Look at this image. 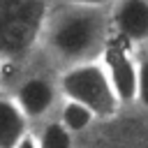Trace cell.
<instances>
[{
  "mask_svg": "<svg viewBox=\"0 0 148 148\" xmlns=\"http://www.w3.org/2000/svg\"><path fill=\"white\" fill-rule=\"evenodd\" d=\"M111 37L109 7H86L53 0L37 56L51 67L65 69L79 62L97 60Z\"/></svg>",
  "mask_w": 148,
  "mask_h": 148,
  "instance_id": "obj_1",
  "label": "cell"
},
{
  "mask_svg": "<svg viewBox=\"0 0 148 148\" xmlns=\"http://www.w3.org/2000/svg\"><path fill=\"white\" fill-rule=\"evenodd\" d=\"M58 81H60L62 97H72L86 104L99 118V123L113 120L123 111V104L113 92V86L99 58L58 69Z\"/></svg>",
  "mask_w": 148,
  "mask_h": 148,
  "instance_id": "obj_4",
  "label": "cell"
},
{
  "mask_svg": "<svg viewBox=\"0 0 148 148\" xmlns=\"http://www.w3.org/2000/svg\"><path fill=\"white\" fill-rule=\"evenodd\" d=\"M130 148H148V139H134L130 143Z\"/></svg>",
  "mask_w": 148,
  "mask_h": 148,
  "instance_id": "obj_13",
  "label": "cell"
},
{
  "mask_svg": "<svg viewBox=\"0 0 148 148\" xmlns=\"http://www.w3.org/2000/svg\"><path fill=\"white\" fill-rule=\"evenodd\" d=\"M58 2H72V5H86V7H111L116 0H58Z\"/></svg>",
  "mask_w": 148,
  "mask_h": 148,
  "instance_id": "obj_11",
  "label": "cell"
},
{
  "mask_svg": "<svg viewBox=\"0 0 148 148\" xmlns=\"http://www.w3.org/2000/svg\"><path fill=\"white\" fill-rule=\"evenodd\" d=\"M56 118H58L74 136L88 132L92 125L99 123V118H97L86 104H81V102L72 99V97H62V99H60L58 111H56Z\"/></svg>",
  "mask_w": 148,
  "mask_h": 148,
  "instance_id": "obj_8",
  "label": "cell"
},
{
  "mask_svg": "<svg viewBox=\"0 0 148 148\" xmlns=\"http://www.w3.org/2000/svg\"><path fill=\"white\" fill-rule=\"evenodd\" d=\"M109 18L113 37L134 49L148 46V0H116Z\"/></svg>",
  "mask_w": 148,
  "mask_h": 148,
  "instance_id": "obj_6",
  "label": "cell"
},
{
  "mask_svg": "<svg viewBox=\"0 0 148 148\" xmlns=\"http://www.w3.org/2000/svg\"><path fill=\"white\" fill-rule=\"evenodd\" d=\"M148 111V46L139 49V86H136V104Z\"/></svg>",
  "mask_w": 148,
  "mask_h": 148,
  "instance_id": "obj_10",
  "label": "cell"
},
{
  "mask_svg": "<svg viewBox=\"0 0 148 148\" xmlns=\"http://www.w3.org/2000/svg\"><path fill=\"white\" fill-rule=\"evenodd\" d=\"M14 148H39L37 136H35V130H30V132H28V134H25V136H23V139L14 146Z\"/></svg>",
  "mask_w": 148,
  "mask_h": 148,
  "instance_id": "obj_12",
  "label": "cell"
},
{
  "mask_svg": "<svg viewBox=\"0 0 148 148\" xmlns=\"http://www.w3.org/2000/svg\"><path fill=\"white\" fill-rule=\"evenodd\" d=\"M2 83H5V76H2V67H0V90H2Z\"/></svg>",
  "mask_w": 148,
  "mask_h": 148,
  "instance_id": "obj_14",
  "label": "cell"
},
{
  "mask_svg": "<svg viewBox=\"0 0 148 148\" xmlns=\"http://www.w3.org/2000/svg\"><path fill=\"white\" fill-rule=\"evenodd\" d=\"M53 0H0V67L2 76L39 53V42Z\"/></svg>",
  "mask_w": 148,
  "mask_h": 148,
  "instance_id": "obj_2",
  "label": "cell"
},
{
  "mask_svg": "<svg viewBox=\"0 0 148 148\" xmlns=\"http://www.w3.org/2000/svg\"><path fill=\"white\" fill-rule=\"evenodd\" d=\"M12 81L5 83L2 90L12 95V99L18 104V109L28 116L32 127L46 118H53L58 111V104L62 99L58 69L44 62L39 56H35L30 62L12 72Z\"/></svg>",
  "mask_w": 148,
  "mask_h": 148,
  "instance_id": "obj_3",
  "label": "cell"
},
{
  "mask_svg": "<svg viewBox=\"0 0 148 148\" xmlns=\"http://www.w3.org/2000/svg\"><path fill=\"white\" fill-rule=\"evenodd\" d=\"M32 123L18 109L7 90H0V148H14L28 132Z\"/></svg>",
  "mask_w": 148,
  "mask_h": 148,
  "instance_id": "obj_7",
  "label": "cell"
},
{
  "mask_svg": "<svg viewBox=\"0 0 148 148\" xmlns=\"http://www.w3.org/2000/svg\"><path fill=\"white\" fill-rule=\"evenodd\" d=\"M106 76L113 86V92L118 95L123 109L136 104V86H139V49L120 42L118 37H111L106 49L99 56Z\"/></svg>",
  "mask_w": 148,
  "mask_h": 148,
  "instance_id": "obj_5",
  "label": "cell"
},
{
  "mask_svg": "<svg viewBox=\"0 0 148 148\" xmlns=\"http://www.w3.org/2000/svg\"><path fill=\"white\" fill-rule=\"evenodd\" d=\"M32 130H35V136H37L39 148H74L76 146V136L56 116L37 123Z\"/></svg>",
  "mask_w": 148,
  "mask_h": 148,
  "instance_id": "obj_9",
  "label": "cell"
}]
</instances>
